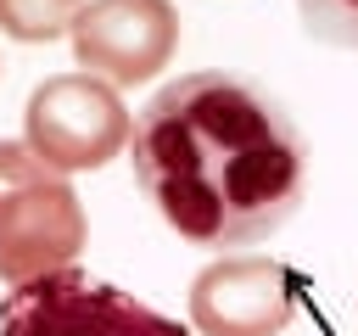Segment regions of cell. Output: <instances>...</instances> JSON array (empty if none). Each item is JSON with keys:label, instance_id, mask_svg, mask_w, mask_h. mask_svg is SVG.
Wrapping results in <instances>:
<instances>
[{"label": "cell", "instance_id": "7a4b0ae2", "mask_svg": "<svg viewBox=\"0 0 358 336\" xmlns=\"http://www.w3.org/2000/svg\"><path fill=\"white\" fill-rule=\"evenodd\" d=\"M84 235V202L67 174L34 157L28 140H0V280L28 286L73 269Z\"/></svg>", "mask_w": 358, "mask_h": 336}, {"label": "cell", "instance_id": "3957f363", "mask_svg": "<svg viewBox=\"0 0 358 336\" xmlns=\"http://www.w3.org/2000/svg\"><path fill=\"white\" fill-rule=\"evenodd\" d=\"M0 336H190V330L145 308L134 291L90 280L84 269H62L6 291Z\"/></svg>", "mask_w": 358, "mask_h": 336}, {"label": "cell", "instance_id": "8992f818", "mask_svg": "<svg viewBox=\"0 0 358 336\" xmlns=\"http://www.w3.org/2000/svg\"><path fill=\"white\" fill-rule=\"evenodd\" d=\"M73 62L106 84H145L179 50L173 0H84L73 22Z\"/></svg>", "mask_w": 358, "mask_h": 336}, {"label": "cell", "instance_id": "6da1fadb", "mask_svg": "<svg viewBox=\"0 0 358 336\" xmlns=\"http://www.w3.org/2000/svg\"><path fill=\"white\" fill-rule=\"evenodd\" d=\"M129 162L162 224L207 252L268 241L308 196L302 129L235 73L162 84L134 118Z\"/></svg>", "mask_w": 358, "mask_h": 336}, {"label": "cell", "instance_id": "277c9868", "mask_svg": "<svg viewBox=\"0 0 358 336\" xmlns=\"http://www.w3.org/2000/svg\"><path fill=\"white\" fill-rule=\"evenodd\" d=\"M129 134H134V118H129L117 84H106L95 73L45 78L22 112V140L34 146V157H45L62 174L106 168L112 157L129 151Z\"/></svg>", "mask_w": 358, "mask_h": 336}, {"label": "cell", "instance_id": "52a82bcc", "mask_svg": "<svg viewBox=\"0 0 358 336\" xmlns=\"http://www.w3.org/2000/svg\"><path fill=\"white\" fill-rule=\"evenodd\" d=\"M84 0H0V34L22 39V45H50L62 34H73Z\"/></svg>", "mask_w": 358, "mask_h": 336}, {"label": "cell", "instance_id": "ba28073f", "mask_svg": "<svg viewBox=\"0 0 358 336\" xmlns=\"http://www.w3.org/2000/svg\"><path fill=\"white\" fill-rule=\"evenodd\" d=\"M296 11H302L313 39L358 50V0H296Z\"/></svg>", "mask_w": 358, "mask_h": 336}, {"label": "cell", "instance_id": "5b68a950", "mask_svg": "<svg viewBox=\"0 0 358 336\" xmlns=\"http://www.w3.org/2000/svg\"><path fill=\"white\" fill-rule=\"evenodd\" d=\"M296 319V274L263 252H224L190 280L196 336H280Z\"/></svg>", "mask_w": 358, "mask_h": 336}]
</instances>
